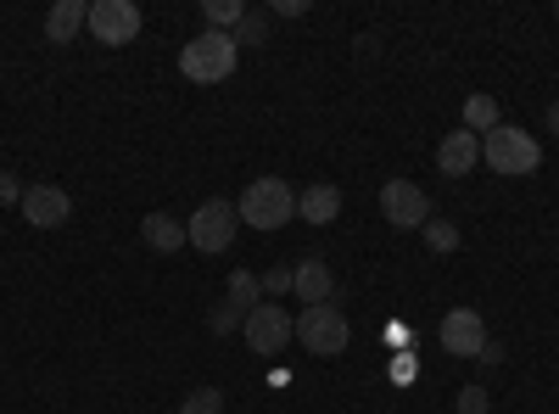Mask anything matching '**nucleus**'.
<instances>
[{
  "label": "nucleus",
  "instance_id": "1",
  "mask_svg": "<svg viewBox=\"0 0 559 414\" xmlns=\"http://www.w3.org/2000/svg\"><path fill=\"white\" fill-rule=\"evenodd\" d=\"M481 163L503 179H515V174H537L543 163V146H537V134H526L521 123H498L481 134Z\"/></svg>",
  "mask_w": 559,
  "mask_h": 414
},
{
  "label": "nucleus",
  "instance_id": "2",
  "mask_svg": "<svg viewBox=\"0 0 559 414\" xmlns=\"http://www.w3.org/2000/svg\"><path fill=\"white\" fill-rule=\"evenodd\" d=\"M236 57H241V45L236 34H218V28H202L191 45L179 51V73L191 79V84H218L236 73Z\"/></svg>",
  "mask_w": 559,
  "mask_h": 414
},
{
  "label": "nucleus",
  "instance_id": "3",
  "mask_svg": "<svg viewBox=\"0 0 559 414\" xmlns=\"http://www.w3.org/2000/svg\"><path fill=\"white\" fill-rule=\"evenodd\" d=\"M236 213H241V224H252V229H280V224L297 218V191L286 186V179L263 174V179H252V186L241 191Z\"/></svg>",
  "mask_w": 559,
  "mask_h": 414
},
{
  "label": "nucleus",
  "instance_id": "4",
  "mask_svg": "<svg viewBox=\"0 0 559 414\" xmlns=\"http://www.w3.org/2000/svg\"><path fill=\"white\" fill-rule=\"evenodd\" d=\"M297 342H302L313 358H336V353H347L353 326H347V314H342L336 303H319V308H302V314H297Z\"/></svg>",
  "mask_w": 559,
  "mask_h": 414
},
{
  "label": "nucleus",
  "instance_id": "5",
  "mask_svg": "<svg viewBox=\"0 0 559 414\" xmlns=\"http://www.w3.org/2000/svg\"><path fill=\"white\" fill-rule=\"evenodd\" d=\"M241 336L252 353L274 358V353H286V342H297V319L280 308V303H258L247 319H241Z\"/></svg>",
  "mask_w": 559,
  "mask_h": 414
},
{
  "label": "nucleus",
  "instance_id": "6",
  "mask_svg": "<svg viewBox=\"0 0 559 414\" xmlns=\"http://www.w3.org/2000/svg\"><path fill=\"white\" fill-rule=\"evenodd\" d=\"M236 202H224V197H213V202H202L197 213H191V224H185V241H191L197 252H224L229 241H236Z\"/></svg>",
  "mask_w": 559,
  "mask_h": 414
},
{
  "label": "nucleus",
  "instance_id": "7",
  "mask_svg": "<svg viewBox=\"0 0 559 414\" xmlns=\"http://www.w3.org/2000/svg\"><path fill=\"white\" fill-rule=\"evenodd\" d=\"M140 28H146V12L134 0H90V34L102 45H129Z\"/></svg>",
  "mask_w": 559,
  "mask_h": 414
},
{
  "label": "nucleus",
  "instance_id": "8",
  "mask_svg": "<svg viewBox=\"0 0 559 414\" xmlns=\"http://www.w3.org/2000/svg\"><path fill=\"white\" fill-rule=\"evenodd\" d=\"M381 213L392 229H426L431 224V197L414 186V179H386L381 186Z\"/></svg>",
  "mask_w": 559,
  "mask_h": 414
},
{
  "label": "nucleus",
  "instance_id": "9",
  "mask_svg": "<svg viewBox=\"0 0 559 414\" xmlns=\"http://www.w3.org/2000/svg\"><path fill=\"white\" fill-rule=\"evenodd\" d=\"M17 208H23V218L34 229H62L73 218V197L62 186H23V202Z\"/></svg>",
  "mask_w": 559,
  "mask_h": 414
},
{
  "label": "nucleus",
  "instance_id": "10",
  "mask_svg": "<svg viewBox=\"0 0 559 414\" xmlns=\"http://www.w3.org/2000/svg\"><path fill=\"white\" fill-rule=\"evenodd\" d=\"M481 342H487V326H481L476 308H448V314H442V347H448L453 358H476Z\"/></svg>",
  "mask_w": 559,
  "mask_h": 414
},
{
  "label": "nucleus",
  "instance_id": "11",
  "mask_svg": "<svg viewBox=\"0 0 559 414\" xmlns=\"http://www.w3.org/2000/svg\"><path fill=\"white\" fill-rule=\"evenodd\" d=\"M481 163V134H471V129H453V134H442V146H437V168L448 174V179H464Z\"/></svg>",
  "mask_w": 559,
  "mask_h": 414
},
{
  "label": "nucleus",
  "instance_id": "12",
  "mask_svg": "<svg viewBox=\"0 0 559 414\" xmlns=\"http://www.w3.org/2000/svg\"><path fill=\"white\" fill-rule=\"evenodd\" d=\"M292 292L302 297V308H319V303H331L336 297V274L324 258H302L297 274H292Z\"/></svg>",
  "mask_w": 559,
  "mask_h": 414
},
{
  "label": "nucleus",
  "instance_id": "13",
  "mask_svg": "<svg viewBox=\"0 0 559 414\" xmlns=\"http://www.w3.org/2000/svg\"><path fill=\"white\" fill-rule=\"evenodd\" d=\"M84 28H90V0H57V7L45 12V39L51 45H73Z\"/></svg>",
  "mask_w": 559,
  "mask_h": 414
},
{
  "label": "nucleus",
  "instance_id": "14",
  "mask_svg": "<svg viewBox=\"0 0 559 414\" xmlns=\"http://www.w3.org/2000/svg\"><path fill=\"white\" fill-rule=\"evenodd\" d=\"M342 213V191L331 186V179H313L308 191H297V218L302 224H336Z\"/></svg>",
  "mask_w": 559,
  "mask_h": 414
},
{
  "label": "nucleus",
  "instance_id": "15",
  "mask_svg": "<svg viewBox=\"0 0 559 414\" xmlns=\"http://www.w3.org/2000/svg\"><path fill=\"white\" fill-rule=\"evenodd\" d=\"M140 236H146V247H152V252H179V247H185V224H179L174 213H146Z\"/></svg>",
  "mask_w": 559,
  "mask_h": 414
},
{
  "label": "nucleus",
  "instance_id": "16",
  "mask_svg": "<svg viewBox=\"0 0 559 414\" xmlns=\"http://www.w3.org/2000/svg\"><path fill=\"white\" fill-rule=\"evenodd\" d=\"M229 308H236L241 319L263 303V286H258V274H247V269H236V274H229V297H224Z\"/></svg>",
  "mask_w": 559,
  "mask_h": 414
},
{
  "label": "nucleus",
  "instance_id": "17",
  "mask_svg": "<svg viewBox=\"0 0 559 414\" xmlns=\"http://www.w3.org/2000/svg\"><path fill=\"white\" fill-rule=\"evenodd\" d=\"M503 118H498V102L487 96V90H476V96L471 102H464V129H471V134H487V129H498Z\"/></svg>",
  "mask_w": 559,
  "mask_h": 414
},
{
  "label": "nucleus",
  "instance_id": "18",
  "mask_svg": "<svg viewBox=\"0 0 559 414\" xmlns=\"http://www.w3.org/2000/svg\"><path fill=\"white\" fill-rule=\"evenodd\" d=\"M202 17H207V28H218V34H236L241 17H247V7H241V0H207Z\"/></svg>",
  "mask_w": 559,
  "mask_h": 414
},
{
  "label": "nucleus",
  "instance_id": "19",
  "mask_svg": "<svg viewBox=\"0 0 559 414\" xmlns=\"http://www.w3.org/2000/svg\"><path fill=\"white\" fill-rule=\"evenodd\" d=\"M419 236H426V247L437 252V258H448V252H459V224H448V218H437L431 213V224L419 229Z\"/></svg>",
  "mask_w": 559,
  "mask_h": 414
},
{
  "label": "nucleus",
  "instance_id": "20",
  "mask_svg": "<svg viewBox=\"0 0 559 414\" xmlns=\"http://www.w3.org/2000/svg\"><path fill=\"white\" fill-rule=\"evenodd\" d=\"M218 409H224L218 387H197V392H185V403H179V414H218Z\"/></svg>",
  "mask_w": 559,
  "mask_h": 414
},
{
  "label": "nucleus",
  "instance_id": "21",
  "mask_svg": "<svg viewBox=\"0 0 559 414\" xmlns=\"http://www.w3.org/2000/svg\"><path fill=\"white\" fill-rule=\"evenodd\" d=\"M292 274H297V269H263V274H258L263 297H286V292H292Z\"/></svg>",
  "mask_w": 559,
  "mask_h": 414
},
{
  "label": "nucleus",
  "instance_id": "22",
  "mask_svg": "<svg viewBox=\"0 0 559 414\" xmlns=\"http://www.w3.org/2000/svg\"><path fill=\"white\" fill-rule=\"evenodd\" d=\"M453 414H487V387H459V403H453Z\"/></svg>",
  "mask_w": 559,
  "mask_h": 414
},
{
  "label": "nucleus",
  "instance_id": "23",
  "mask_svg": "<svg viewBox=\"0 0 559 414\" xmlns=\"http://www.w3.org/2000/svg\"><path fill=\"white\" fill-rule=\"evenodd\" d=\"M263 34H269V17L247 12V17H241V28H236V45H263Z\"/></svg>",
  "mask_w": 559,
  "mask_h": 414
},
{
  "label": "nucleus",
  "instance_id": "24",
  "mask_svg": "<svg viewBox=\"0 0 559 414\" xmlns=\"http://www.w3.org/2000/svg\"><path fill=\"white\" fill-rule=\"evenodd\" d=\"M419 376V358L414 353H392V381L403 387V381H414Z\"/></svg>",
  "mask_w": 559,
  "mask_h": 414
},
{
  "label": "nucleus",
  "instance_id": "25",
  "mask_svg": "<svg viewBox=\"0 0 559 414\" xmlns=\"http://www.w3.org/2000/svg\"><path fill=\"white\" fill-rule=\"evenodd\" d=\"M236 319H241L236 308H229V303H218V308H213V319H207V326H213V336H229V331H236Z\"/></svg>",
  "mask_w": 559,
  "mask_h": 414
},
{
  "label": "nucleus",
  "instance_id": "26",
  "mask_svg": "<svg viewBox=\"0 0 559 414\" xmlns=\"http://www.w3.org/2000/svg\"><path fill=\"white\" fill-rule=\"evenodd\" d=\"M12 202H23V186L12 174H0V208H12Z\"/></svg>",
  "mask_w": 559,
  "mask_h": 414
},
{
  "label": "nucleus",
  "instance_id": "27",
  "mask_svg": "<svg viewBox=\"0 0 559 414\" xmlns=\"http://www.w3.org/2000/svg\"><path fill=\"white\" fill-rule=\"evenodd\" d=\"M274 17H308V0H274Z\"/></svg>",
  "mask_w": 559,
  "mask_h": 414
},
{
  "label": "nucleus",
  "instance_id": "28",
  "mask_svg": "<svg viewBox=\"0 0 559 414\" xmlns=\"http://www.w3.org/2000/svg\"><path fill=\"white\" fill-rule=\"evenodd\" d=\"M476 358H481V364H503V342H492V336H487V342H481V353H476Z\"/></svg>",
  "mask_w": 559,
  "mask_h": 414
},
{
  "label": "nucleus",
  "instance_id": "29",
  "mask_svg": "<svg viewBox=\"0 0 559 414\" xmlns=\"http://www.w3.org/2000/svg\"><path fill=\"white\" fill-rule=\"evenodd\" d=\"M548 134H559V102H548Z\"/></svg>",
  "mask_w": 559,
  "mask_h": 414
}]
</instances>
